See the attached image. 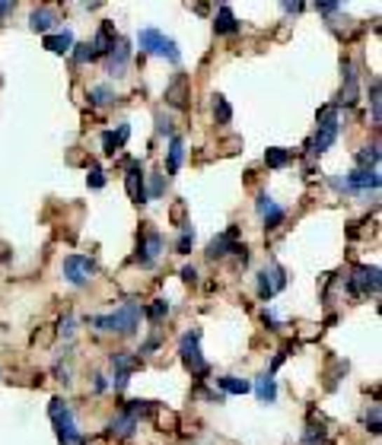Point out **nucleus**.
Instances as JSON below:
<instances>
[{"label":"nucleus","mask_w":382,"mask_h":445,"mask_svg":"<svg viewBox=\"0 0 382 445\" xmlns=\"http://www.w3.org/2000/svg\"><path fill=\"white\" fill-rule=\"evenodd\" d=\"M140 318H144V308H140L134 299H128L118 312H111V315H93V318H86V322H90L96 331H102V334L134 337L137 328H140Z\"/></svg>","instance_id":"nucleus-1"},{"label":"nucleus","mask_w":382,"mask_h":445,"mask_svg":"<svg viewBox=\"0 0 382 445\" xmlns=\"http://www.w3.org/2000/svg\"><path fill=\"white\" fill-rule=\"evenodd\" d=\"M48 417L55 423V432H57V442L61 445H86V436L76 430V420H74V411L67 407V401L55 397L48 404Z\"/></svg>","instance_id":"nucleus-2"},{"label":"nucleus","mask_w":382,"mask_h":445,"mask_svg":"<svg viewBox=\"0 0 382 445\" xmlns=\"http://www.w3.org/2000/svg\"><path fill=\"white\" fill-rule=\"evenodd\" d=\"M341 134V118H338V109L334 105H325L319 111V124H315V134L309 140V153L313 156H322L325 150H332V144L338 140Z\"/></svg>","instance_id":"nucleus-3"},{"label":"nucleus","mask_w":382,"mask_h":445,"mask_svg":"<svg viewBox=\"0 0 382 445\" xmlns=\"http://www.w3.org/2000/svg\"><path fill=\"white\" fill-rule=\"evenodd\" d=\"M137 45L144 55H153V57H166L169 64H182V51L169 35H163L160 29H140L137 32Z\"/></svg>","instance_id":"nucleus-4"},{"label":"nucleus","mask_w":382,"mask_h":445,"mask_svg":"<svg viewBox=\"0 0 382 445\" xmlns=\"http://www.w3.org/2000/svg\"><path fill=\"white\" fill-rule=\"evenodd\" d=\"M179 353H182V363H185V369L191 372L195 378H207V372H210V366H207V360H204V353H201V331H188L185 337H182V343H179Z\"/></svg>","instance_id":"nucleus-5"},{"label":"nucleus","mask_w":382,"mask_h":445,"mask_svg":"<svg viewBox=\"0 0 382 445\" xmlns=\"http://www.w3.org/2000/svg\"><path fill=\"white\" fill-rule=\"evenodd\" d=\"M348 293L350 299H367V296H379V267L357 264L348 277Z\"/></svg>","instance_id":"nucleus-6"},{"label":"nucleus","mask_w":382,"mask_h":445,"mask_svg":"<svg viewBox=\"0 0 382 445\" xmlns=\"http://www.w3.org/2000/svg\"><path fill=\"white\" fill-rule=\"evenodd\" d=\"M61 271L70 287H90V280L96 277V261L86 258V254H67Z\"/></svg>","instance_id":"nucleus-7"},{"label":"nucleus","mask_w":382,"mask_h":445,"mask_svg":"<svg viewBox=\"0 0 382 445\" xmlns=\"http://www.w3.org/2000/svg\"><path fill=\"white\" fill-rule=\"evenodd\" d=\"M163 248H166L163 233H156V229H144V233L137 235V254H134V261H137L140 267H153L156 258L163 254Z\"/></svg>","instance_id":"nucleus-8"},{"label":"nucleus","mask_w":382,"mask_h":445,"mask_svg":"<svg viewBox=\"0 0 382 445\" xmlns=\"http://www.w3.org/2000/svg\"><path fill=\"white\" fill-rule=\"evenodd\" d=\"M128 172H125V191L134 204H146V175H144V163L140 159H125Z\"/></svg>","instance_id":"nucleus-9"},{"label":"nucleus","mask_w":382,"mask_h":445,"mask_svg":"<svg viewBox=\"0 0 382 445\" xmlns=\"http://www.w3.org/2000/svg\"><path fill=\"white\" fill-rule=\"evenodd\" d=\"M284 287H287V271L280 264H271V267H264V271H258V296H261L264 302H271Z\"/></svg>","instance_id":"nucleus-10"},{"label":"nucleus","mask_w":382,"mask_h":445,"mask_svg":"<svg viewBox=\"0 0 382 445\" xmlns=\"http://www.w3.org/2000/svg\"><path fill=\"white\" fill-rule=\"evenodd\" d=\"M255 210H258V217H261V223H264V229H268V233H274V229L284 226L287 210L271 198V194H264V191L258 194V198H255Z\"/></svg>","instance_id":"nucleus-11"},{"label":"nucleus","mask_w":382,"mask_h":445,"mask_svg":"<svg viewBox=\"0 0 382 445\" xmlns=\"http://www.w3.org/2000/svg\"><path fill=\"white\" fill-rule=\"evenodd\" d=\"M239 229L236 226H229L226 233H220V235H214V239L207 242V261H220V258H226V254H236L239 252Z\"/></svg>","instance_id":"nucleus-12"},{"label":"nucleus","mask_w":382,"mask_h":445,"mask_svg":"<svg viewBox=\"0 0 382 445\" xmlns=\"http://www.w3.org/2000/svg\"><path fill=\"white\" fill-rule=\"evenodd\" d=\"M131 51H134L131 41L118 39V45H115V48L105 55V74L115 76V80H118V76H125L128 74V64H131Z\"/></svg>","instance_id":"nucleus-13"},{"label":"nucleus","mask_w":382,"mask_h":445,"mask_svg":"<svg viewBox=\"0 0 382 445\" xmlns=\"http://www.w3.org/2000/svg\"><path fill=\"white\" fill-rule=\"evenodd\" d=\"M379 185H382L379 169H354L348 178H344V191L369 194V191H379Z\"/></svg>","instance_id":"nucleus-14"},{"label":"nucleus","mask_w":382,"mask_h":445,"mask_svg":"<svg viewBox=\"0 0 382 445\" xmlns=\"http://www.w3.org/2000/svg\"><path fill=\"white\" fill-rule=\"evenodd\" d=\"M191 83H188V76L185 74H175L172 76V83L166 86V102L172 105V109H188V99H191Z\"/></svg>","instance_id":"nucleus-15"},{"label":"nucleus","mask_w":382,"mask_h":445,"mask_svg":"<svg viewBox=\"0 0 382 445\" xmlns=\"http://www.w3.org/2000/svg\"><path fill=\"white\" fill-rule=\"evenodd\" d=\"M61 22V16H57L55 7H39L29 13V29L32 32H42V35H51V29Z\"/></svg>","instance_id":"nucleus-16"},{"label":"nucleus","mask_w":382,"mask_h":445,"mask_svg":"<svg viewBox=\"0 0 382 445\" xmlns=\"http://www.w3.org/2000/svg\"><path fill=\"white\" fill-rule=\"evenodd\" d=\"M118 45V32H115V22H99L96 29V39L90 41L93 55H109L111 48Z\"/></svg>","instance_id":"nucleus-17"},{"label":"nucleus","mask_w":382,"mask_h":445,"mask_svg":"<svg viewBox=\"0 0 382 445\" xmlns=\"http://www.w3.org/2000/svg\"><path fill=\"white\" fill-rule=\"evenodd\" d=\"M128 137H131V124L125 121L118 124V130H102V153L105 156H115L128 144Z\"/></svg>","instance_id":"nucleus-18"},{"label":"nucleus","mask_w":382,"mask_h":445,"mask_svg":"<svg viewBox=\"0 0 382 445\" xmlns=\"http://www.w3.org/2000/svg\"><path fill=\"white\" fill-rule=\"evenodd\" d=\"M239 29H243V22L236 20V13H233V7H217V16H214V32L217 35H236Z\"/></svg>","instance_id":"nucleus-19"},{"label":"nucleus","mask_w":382,"mask_h":445,"mask_svg":"<svg viewBox=\"0 0 382 445\" xmlns=\"http://www.w3.org/2000/svg\"><path fill=\"white\" fill-rule=\"evenodd\" d=\"M341 70H344V86H341V96H338V105H354L357 102V70L350 61L341 64ZM334 105V109H338Z\"/></svg>","instance_id":"nucleus-20"},{"label":"nucleus","mask_w":382,"mask_h":445,"mask_svg":"<svg viewBox=\"0 0 382 445\" xmlns=\"http://www.w3.org/2000/svg\"><path fill=\"white\" fill-rule=\"evenodd\" d=\"M74 32L70 29H61V32H51V35H45V48L51 51V55H70L74 51Z\"/></svg>","instance_id":"nucleus-21"},{"label":"nucleus","mask_w":382,"mask_h":445,"mask_svg":"<svg viewBox=\"0 0 382 445\" xmlns=\"http://www.w3.org/2000/svg\"><path fill=\"white\" fill-rule=\"evenodd\" d=\"M252 388H255V395H258V401H261V404H274V401H278V382H274L271 372L258 376Z\"/></svg>","instance_id":"nucleus-22"},{"label":"nucleus","mask_w":382,"mask_h":445,"mask_svg":"<svg viewBox=\"0 0 382 445\" xmlns=\"http://www.w3.org/2000/svg\"><path fill=\"white\" fill-rule=\"evenodd\" d=\"M109 363H111V369H115V372H121V376H131L134 369H140V366H144V360H140L137 353H125V350H121V353H111L109 356Z\"/></svg>","instance_id":"nucleus-23"},{"label":"nucleus","mask_w":382,"mask_h":445,"mask_svg":"<svg viewBox=\"0 0 382 445\" xmlns=\"http://www.w3.org/2000/svg\"><path fill=\"white\" fill-rule=\"evenodd\" d=\"M137 426H140V420H134L131 413H125V411H121L118 417H115V420H111V423H109V432H111V436H118V439H131Z\"/></svg>","instance_id":"nucleus-24"},{"label":"nucleus","mask_w":382,"mask_h":445,"mask_svg":"<svg viewBox=\"0 0 382 445\" xmlns=\"http://www.w3.org/2000/svg\"><path fill=\"white\" fill-rule=\"evenodd\" d=\"M185 163V140L182 137H169V153H166V172L175 175Z\"/></svg>","instance_id":"nucleus-25"},{"label":"nucleus","mask_w":382,"mask_h":445,"mask_svg":"<svg viewBox=\"0 0 382 445\" xmlns=\"http://www.w3.org/2000/svg\"><path fill=\"white\" fill-rule=\"evenodd\" d=\"M118 102V93L111 86H93L90 89V105H96V109H109V105Z\"/></svg>","instance_id":"nucleus-26"},{"label":"nucleus","mask_w":382,"mask_h":445,"mask_svg":"<svg viewBox=\"0 0 382 445\" xmlns=\"http://www.w3.org/2000/svg\"><path fill=\"white\" fill-rule=\"evenodd\" d=\"M217 385H220L223 395H245V391H252V382H245V378H236V376L217 378Z\"/></svg>","instance_id":"nucleus-27"},{"label":"nucleus","mask_w":382,"mask_h":445,"mask_svg":"<svg viewBox=\"0 0 382 445\" xmlns=\"http://www.w3.org/2000/svg\"><path fill=\"white\" fill-rule=\"evenodd\" d=\"M293 153L284 150V146H271V150L264 153V163H268V169H284V165H290Z\"/></svg>","instance_id":"nucleus-28"},{"label":"nucleus","mask_w":382,"mask_h":445,"mask_svg":"<svg viewBox=\"0 0 382 445\" xmlns=\"http://www.w3.org/2000/svg\"><path fill=\"white\" fill-rule=\"evenodd\" d=\"M357 169H379V146H360L357 150Z\"/></svg>","instance_id":"nucleus-29"},{"label":"nucleus","mask_w":382,"mask_h":445,"mask_svg":"<svg viewBox=\"0 0 382 445\" xmlns=\"http://www.w3.org/2000/svg\"><path fill=\"white\" fill-rule=\"evenodd\" d=\"M150 178V185H146V200H160L166 198V175L156 172V175H146Z\"/></svg>","instance_id":"nucleus-30"},{"label":"nucleus","mask_w":382,"mask_h":445,"mask_svg":"<svg viewBox=\"0 0 382 445\" xmlns=\"http://www.w3.org/2000/svg\"><path fill=\"white\" fill-rule=\"evenodd\" d=\"M328 439V430L325 426H315V423H306V432H303V445H325Z\"/></svg>","instance_id":"nucleus-31"},{"label":"nucleus","mask_w":382,"mask_h":445,"mask_svg":"<svg viewBox=\"0 0 382 445\" xmlns=\"http://www.w3.org/2000/svg\"><path fill=\"white\" fill-rule=\"evenodd\" d=\"M214 118H217V124L233 121V105H229L223 96H214Z\"/></svg>","instance_id":"nucleus-32"},{"label":"nucleus","mask_w":382,"mask_h":445,"mask_svg":"<svg viewBox=\"0 0 382 445\" xmlns=\"http://www.w3.org/2000/svg\"><path fill=\"white\" fill-rule=\"evenodd\" d=\"M144 315H146V318H150V322H153V324H160V322H163V318H166V315H169V302H166V299H153V302H150V308H146Z\"/></svg>","instance_id":"nucleus-33"},{"label":"nucleus","mask_w":382,"mask_h":445,"mask_svg":"<svg viewBox=\"0 0 382 445\" xmlns=\"http://www.w3.org/2000/svg\"><path fill=\"white\" fill-rule=\"evenodd\" d=\"M191 245H195V229L182 226V235H179V242H175V252H179V254H191Z\"/></svg>","instance_id":"nucleus-34"},{"label":"nucleus","mask_w":382,"mask_h":445,"mask_svg":"<svg viewBox=\"0 0 382 445\" xmlns=\"http://www.w3.org/2000/svg\"><path fill=\"white\" fill-rule=\"evenodd\" d=\"M70 55H74V64H76V67L96 57V55H93V48H90V41H80V45H74V51H70Z\"/></svg>","instance_id":"nucleus-35"},{"label":"nucleus","mask_w":382,"mask_h":445,"mask_svg":"<svg viewBox=\"0 0 382 445\" xmlns=\"http://www.w3.org/2000/svg\"><path fill=\"white\" fill-rule=\"evenodd\" d=\"M156 134H160V137H175V134H172V118H169L166 111H156Z\"/></svg>","instance_id":"nucleus-36"},{"label":"nucleus","mask_w":382,"mask_h":445,"mask_svg":"<svg viewBox=\"0 0 382 445\" xmlns=\"http://www.w3.org/2000/svg\"><path fill=\"white\" fill-rule=\"evenodd\" d=\"M363 420H367V430L373 432V436H379V404H373V407H369V411H367V417H363Z\"/></svg>","instance_id":"nucleus-37"},{"label":"nucleus","mask_w":382,"mask_h":445,"mask_svg":"<svg viewBox=\"0 0 382 445\" xmlns=\"http://www.w3.org/2000/svg\"><path fill=\"white\" fill-rule=\"evenodd\" d=\"M86 182H90V188H105V172L99 169V165H93L90 175H86Z\"/></svg>","instance_id":"nucleus-38"},{"label":"nucleus","mask_w":382,"mask_h":445,"mask_svg":"<svg viewBox=\"0 0 382 445\" xmlns=\"http://www.w3.org/2000/svg\"><path fill=\"white\" fill-rule=\"evenodd\" d=\"M369 105H373V121L379 124V80H373V93H369Z\"/></svg>","instance_id":"nucleus-39"},{"label":"nucleus","mask_w":382,"mask_h":445,"mask_svg":"<svg viewBox=\"0 0 382 445\" xmlns=\"http://www.w3.org/2000/svg\"><path fill=\"white\" fill-rule=\"evenodd\" d=\"M74 324H76V322H74V315H64V318H61V324H57V331H61L64 337H74V331H76Z\"/></svg>","instance_id":"nucleus-40"},{"label":"nucleus","mask_w":382,"mask_h":445,"mask_svg":"<svg viewBox=\"0 0 382 445\" xmlns=\"http://www.w3.org/2000/svg\"><path fill=\"white\" fill-rule=\"evenodd\" d=\"M128 382H131V376H121V372H111V388L115 391H125Z\"/></svg>","instance_id":"nucleus-41"},{"label":"nucleus","mask_w":382,"mask_h":445,"mask_svg":"<svg viewBox=\"0 0 382 445\" xmlns=\"http://www.w3.org/2000/svg\"><path fill=\"white\" fill-rule=\"evenodd\" d=\"M179 277H182V280H185V283H198V271H195V267H191V264H185V267H182V271H179Z\"/></svg>","instance_id":"nucleus-42"},{"label":"nucleus","mask_w":382,"mask_h":445,"mask_svg":"<svg viewBox=\"0 0 382 445\" xmlns=\"http://www.w3.org/2000/svg\"><path fill=\"white\" fill-rule=\"evenodd\" d=\"M261 322L268 324V331H280V322H278V315H274V312H264Z\"/></svg>","instance_id":"nucleus-43"},{"label":"nucleus","mask_w":382,"mask_h":445,"mask_svg":"<svg viewBox=\"0 0 382 445\" xmlns=\"http://www.w3.org/2000/svg\"><path fill=\"white\" fill-rule=\"evenodd\" d=\"M315 10H319V13H325V16H332V13H338V10H341V4H319Z\"/></svg>","instance_id":"nucleus-44"},{"label":"nucleus","mask_w":382,"mask_h":445,"mask_svg":"<svg viewBox=\"0 0 382 445\" xmlns=\"http://www.w3.org/2000/svg\"><path fill=\"white\" fill-rule=\"evenodd\" d=\"M105 388H109V382H105V376H93V391H99V395H102Z\"/></svg>","instance_id":"nucleus-45"},{"label":"nucleus","mask_w":382,"mask_h":445,"mask_svg":"<svg viewBox=\"0 0 382 445\" xmlns=\"http://www.w3.org/2000/svg\"><path fill=\"white\" fill-rule=\"evenodd\" d=\"M16 10V4H0V20H4V16H10Z\"/></svg>","instance_id":"nucleus-46"},{"label":"nucleus","mask_w":382,"mask_h":445,"mask_svg":"<svg viewBox=\"0 0 382 445\" xmlns=\"http://www.w3.org/2000/svg\"><path fill=\"white\" fill-rule=\"evenodd\" d=\"M284 10H287V13H299V10H303V4H284Z\"/></svg>","instance_id":"nucleus-47"}]
</instances>
